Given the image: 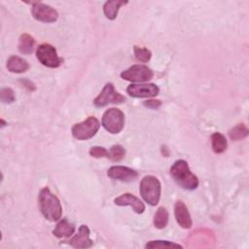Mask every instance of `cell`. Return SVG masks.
<instances>
[{
	"instance_id": "obj_6",
	"label": "cell",
	"mask_w": 249,
	"mask_h": 249,
	"mask_svg": "<svg viewBox=\"0 0 249 249\" xmlns=\"http://www.w3.org/2000/svg\"><path fill=\"white\" fill-rule=\"evenodd\" d=\"M36 57L43 65L50 68H56L62 63L55 48L50 44H41L36 50Z\"/></svg>"
},
{
	"instance_id": "obj_4",
	"label": "cell",
	"mask_w": 249,
	"mask_h": 249,
	"mask_svg": "<svg viewBox=\"0 0 249 249\" xmlns=\"http://www.w3.org/2000/svg\"><path fill=\"white\" fill-rule=\"evenodd\" d=\"M102 125L112 134L121 132L124 126V115L118 108L107 109L102 116Z\"/></svg>"
},
{
	"instance_id": "obj_15",
	"label": "cell",
	"mask_w": 249,
	"mask_h": 249,
	"mask_svg": "<svg viewBox=\"0 0 249 249\" xmlns=\"http://www.w3.org/2000/svg\"><path fill=\"white\" fill-rule=\"evenodd\" d=\"M75 232V226L74 224L70 223L66 219L60 220L55 229L53 231V234L58 238H63V237H69Z\"/></svg>"
},
{
	"instance_id": "obj_11",
	"label": "cell",
	"mask_w": 249,
	"mask_h": 249,
	"mask_svg": "<svg viewBox=\"0 0 249 249\" xmlns=\"http://www.w3.org/2000/svg\"><path fill=\"white\" fill-rule=\"evenodd\" d=\"M107 175L114 180H119L123 182H130L137 178L138 173L127 166L114 165L108 169Z\"/></svg>"
},
{
	"instance_id": "obj_9",
	"label": "cell",
	"mask_w": 249,
	"mask_h": 249,
	"mask_svg": "<svg viewBox=\"0 0 249 249\" xmlns=\"http://www.w3.org/2000/svg\"><path fill=\"white\" fill-rule=\"evenodd\" d=\"M31 13L35 19L42 22H54L58 18L56 10L41 2H35L32 4Z\"/></svg>"
},
{
	"instance_id": "obj_10",
	"label": "cell",
	"mask_w": 249,
	"mask_h": 249,
	"mask_svg": "<svg viewBox=\"0 0 249 249\" xmlns=\"http://www.w3.org/2000/svg\"><path fill=\"white\" fill-rule=\"evenodd\" d=\"M160 89L155 84H131L126 88V92L132 97H153L159 94Z\"/></svg>"
},
{
	"instance_id": "obj_23",
	"label": "cell",
	"mask_w": 249,
	"mask_h": 249,
	"mask_svg": "<svg viewBox=\"0 0 249 249\" xmlns=\"http://www.w3.org/2000/svg\"><path fill=\"white\" fill-rule=\"evenodd\" d=\"M145 248H183V246L168 240H152L145 245Z\"/></svg>"
},
{
	"instance_id": "obj_5",
	"label": "cell",
	"mask_w": 249,
	"mask_h": 249,
	"mask_svg": "<svg viewBox=\"0 0 249 249\" xmlns=\"http://www.w3.org/2000/svg\"><path fill=\"white\" fill-rule=\"evenodd\" d=\"M99 127V121L95 117H89L87 120L73 125L72 135L78 140H88L96 134Z\"/></svg>"
},
{
	"instance_id": "obj_18",
	"label": "cell",
	"mask_w": 249,
	"mask_h": 249,
	"mask_svg": "<svg viewBox=\"0 0 249 249\" xmlns=\"http://www.w3.org/2000/svg\"><path fill=\"white\" fill-rule=\"evenodd\" d=\"M34 44H35V41L32 36H30L27 33L21 34L19 37V40H18V44L19 53H21L23 54H30L33 52Z\"/></svg>"
},
{
	"instance_id": "obj_12",
	"label": "cell",
	"mask_w": 249,
	"mask_h": 249,
	"mask_svg": "<svg viewBox=\"0 0 249 249\" xmlns=\"http://www.w3.org/2000/svg\"><path fill=\"white\" fill-rule=\"evenodd\" d=\"M89 227L82 225L78 232L68 240V244L74 248H89L93 244L92 240L89 238Z\"/></svg>"
},
{
	"instance_id": "obj_14",
	"label": "cell",
	"mask_w": 249,
	"mask_h": 249,
	"mask_svg": "<svg viewBox=\"0 0 249 249\" xmlns=\"http://www.w3.org/2000/svg\"><path fill=\"white\" fill-rule=\"evenodd\" d=\"M174 216L178 225L183 229H190L193 226L191 214L182 200H177L174 205Z\"/></svg>"
},
{
	"instance_id": "obj_28",
	"label": "cell",
	"mask_w": 249,
	"mask_h": 249,
	"mask_svg": "<svg viewBox=\"0 0 249 249\" xmlns=\"http://www.w3.org/2000/svg\"><path fill=\"white\" fill-rule=\"evenodd\" d=\"M1 124H1V126H2V127L6 124V123H5V122H4V120H2V119H1Z\"/></svg>"
},
{
	"instance_id": "obj_27",
	"label": "cell",
	"mask_w": 249,
	"mask_h": 249,
	"mask_svg": "<svg viewBox=\"0 0 249 249\" xmlns=\"http://www.w3.org/2000/svg\"><path fill=\"white\" fill-rule=\"evenodd\" d=\"M144 106L148 107V108H151V109H156L158 107L160 106L161 102L160 100H155V99H149V100H146L144 101Z\"/></svg>"
},
{
	"instance_id": "obj_20",
	"label": "cell",
	"mask_w": 249,
	"mask_h": 249,
	"mask_svg": "<svg viewBox=\"0 0 249 249\" xmlns=\"http://www.w3.org/2000/svg\"><path fill=\"white\" fill-rule=\"evenodd\" d=\"M168 218L169 214L166 208L163 206L159 207L154 216V226L160 230L165 228L168 223Z\"/></svg>"
},
{
	"instance_id": "obj_2",
	"label": "cell",
	"mask_w": 249,
	"mask_h": 249,
	"mask_svg": "<svg viewBox=\"0 0 249 249\" xmlns=\"http://www.w3.org/2000/svg\"><path fill=\"white\" fill-rule=\"evenodd\" d=\"M170 175L175 183L185 190H195L198 186V179L195 175L186 160H178L170 167Z\"/></svg>"
},
{
	"instance_id": "obj_17",
	"label": "cell",
	"mask_w": 249,
	"mask_h": 249,
	"mask_svg": "<svg viewBox=\"0 0 249 249\" xmlns=\"http://www.w3.org/2000/svg\"><path fill=\"white\" fill-rule=\"evenodd\" d=\"M127 4L126 1H120V0H114V1H106L103 5V12L105 17L108 19H115L117 18V15L119 13V10L121 6Z\"/></svg>"
},
{
	"instance_id": "obj_25",
	"label": "cell",
	"mask_w": 249,
	"mask_h": 249,
	"mask_svg": "<svg viewBox=\"0 0 249 249\" xmlns=\"http://www.w3.org/2000/svg\"><path fill=\"white\" fill-rule=\"evenodd\" d=\"M0 96H1V101L3 103H12L15 101V93L12 89L10 88H4L0 91Z\"/></svg>"
},
{
	"instance_id": "obj_22",
	"label": "cell",
	"mask_w": 249,
	"mask_h": 249,
	"mask_svg": "<svg viewBox=\"0 0 249 249\" xmlns=\"http://www.w3.org/2000/svg\"><path fill=\"white\" fill-rule=\"evenodd\" d=\"M125 150L122 145H113L109 150L107 154V158L110 159L113 161H120L124 158Z\"/></svg>"
},
{
	"instance_id": "obj_3",
	"label": "cell",
	"mask_w": 249,
	"mask_h": 249,
	"mask_svg": "<svg viewBox=\"0 0 249 249\" xmlns=\"http://www.w3.org/2000/svg\"><path fill=\"white\" fill-rule=\"evenodd\" d=\"M142 198L150 205H157L160 198L161 186L159 179L153 175L144 176L139 185Z\"/></svg>"
},
{
	"instance_id": "obj_24",
	"label": "cell",
	"mask_w": 249,
	"mask_h": 249,
	"mask_svg": "<svg viewBox=\"0 0 249 249\" xmlns=\"http://www.w3.org/2000/svg\"><path fill=\"white\" fill-rule=\"evenodd\" d=\"M133 52H134L135 57L141 62H148L151 59L152 53L150 50L146 48H140L138 46H134Z\"/></svg>"
},
{
	"instance_id": "obj_26",
	"label": "cell",
	"mask_w": 249,
	"mask_h": 249,
	"mask_svg": "<svg viewBox=\"0 0 249 249\" xmlns=\"http://www.w3.org/2000/svg\"><path fill=\"white\" fill-rule=\"evenodd\" d=\"M107 154H108V150L101 146H93L89 150V155L92 158H97V159L107 158Z\"/></svg>"
},
{
	"instance_id": "obj_7",
	"label": "cell",
	"mask_w": 249,
	"mask_h": 249,
	"mask_svg": "<svg viewBox=\"0 0 249 249\" xmlns=\"http://www.w3.org/2000/svg\"><path fill=\"white\" fill-rule=\"evenodd\" d=\"M122 79L132 83H144L154 77V72L146 65L134 64L121 73Z\"/></svg>"
},
{
	"instance_id": "obj_8",
	"label": "cell",
	"mask_w": 249,
	"mask_h": 249,
	"mask_svg": "<svg viewBox=\"0 0 249 249\" xmlns=\"http://www.w3.org/2000/svg\"><path fill=\"white\" fill-rule=\"evenodd\" d=\"M125 101V97L118 92L112 83H107L101 92L93 100V104L96 107H104L110 103H123Z\"/></svg>"
},
{
	"instance_id": "obj_21",
	"label": "cell",
	"mask_w": 249,
	"mask_h": 249,
	"mask_svg": "<svg viewBox=\"0 0 249 249\" xmlns=\"http://www.w3.org/2000/svg\"><path fill=\"white\" fill-rule=\"evenodd\" d=\"M248 135V128L244 124H238L229 131V136L231 140H241Z\"/></svg>"
},
{
	"instance_id": "obj_13",
	"label": "cell",
	"mask_w": 249,
	"mask_h": 249,
	"mask_svg": "<svg viewBox=\"0 0 249 249\" xmlns=\"http://www.w3.org/2000/svg\"><path fill=\"white\" fill-rule=\"evenodd\" d=\"M114 202L116 205H120V206H127V205L131 206L133 211L137 214H141L145 210V205L143 201L139 197L129 193L123 194L120 196L116 197L114 199Z\"/></svg>"
},
{
	"instance_id": "obj_16",
	"label": "cell",
	"mask_w": 249,
	"mask_h": 249,
	"mask_svg": "<svg viewBox=\"0 0 249 249\" xmlns=\"http://www.w3.org/2000/svg\"><path fill=\"white\" fill-rule=\"evenodd\" d=\"M7 69L13 73H23L29 69V64L25 59L13 55L7 61Z\"/></svg>"
},
{
	"instance_id": "obj_19",
	"label": "cell",
	"mask_w": 249,
	"mask_h": 249,
	"mask_svg": "<svg viewBox=\"0 0 249 249\" xmlns=\"http://www.w3.org/2000/svg\"><path fill=\"white\" fill-rule=\"evenodd\" d=\"M211 146L214 153L221 154L226 151L228 147V141L222 133L214 132L211 135Z\"/></svg>"
},
{
	"instance_id": "obj_1",
	"label": "cell",
	"mask_w": 249,
	"mask_h": 249,
	"mask_svg": "<svg viewBox=\"0 0 249 249\" xmlns=\"http://www.w3.org/2000/svg\"><path fill=\"white\" fill-rule=\"evenodd\" d=\"M39 208L43 216L51 221L55 222L61 218L62 207L59 199L53 195L49 188H44L40 191L38 196Z\"/></svg>"
}]
</instances>
